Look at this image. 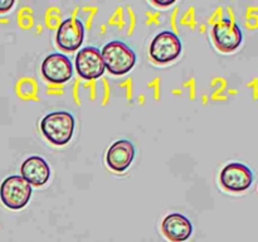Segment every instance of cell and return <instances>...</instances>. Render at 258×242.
<instances>
[{"label": "cell", "instance_id": "obj_11", "mask_svg": "<svg viewBox=\"0 0 258 242\" xmlns=\"http://www.w3.org/2000/svg\"><path fill=\"white\" fill-rule=\"evenodd\" d=\"M164 236L171 242H184L193 233L190 219L181 213H170L161 222Z\"/></svg>", "mask_w": 258, "mask_h": 242}, {"label": "cell", "instance_id": "obj_29", "mask_svg": "<svg viewBox=\"0 0 258 242\" xmlns=\"http://www.w3.org/2000/svg\"><path fill=\"white\" fill-rule=\"evenodd\" d=\"M211 86H212V87H216V88H219V90L224 91V90H226V86H227L226 78L219 77V76H217V77H213V78H212Z\"/></svg>", "mask_w": 258, "mask_h": 242}, {"label": "cell", "instance_id": "obj_37", "mask_svg": "<svg viewBox=\"0 0 258 242\" xmlns=\"http://www.w3.org/2000/svg\"><path fill=\"white\" fill-rule=\"evenodd\" d=\"M202 102H203V105H206V103L208 102V96L202 95Z\"/></svg>", "mask_w": 258, "mask_h": 242}, {"label": "cell", "instance_id": "obj_10", "mask_svg": "<svg viewBox=\"0 0 258 242\" xmlns=\"http://www.w3.org/2000/svg\"><path fill=\"white\" fill-rule=\"evenodd\" d=\"M135 158V146L128 139L116 140L106 153V163L108 168L117 173H123L133 164Z\"/></svg>", "mask_w": 258, "mask_h": 242}, {"label": "cell", "instance_id": "obj_12", "mask_svg": "<svg viewBox=\"0 0 258 242\" xmlns=\"http://www.w3.org/2000/svg\"><path fill=\"white\" fill-rule=\"evenodd\" d=\"M20 175L34 187H42L50 178V166L42 156L32 155L23 161L20 166Z\"/></svg>", "mask_w": 258, "mask_h": 242}, {"label": "cell", "instance_id": "obj_34", "mask_svg": "<svg viewBox=\"0 0 258 242\" xmlns=\"http://www.w3.org/2000/svg\"><path fill=\"white\" fill-rule=\"evenodd\" d=\"M227 14H228V18H227V19H229V20H231V22H234L233 9H232L231 7H227Z\"/></svg>", "mask_w": 258, "mask_h": 242}, {"label": "cell", "instance_id": "obj_16", "mask_svg": "<svg viewBox=\"0 0 258 242\" xmlns=\"http://www.w3.org/2000/svg\"><path fill=\"white\" fill-rule=\"evenodd\" d=\"M107 24L108 25H116L118 29H123L126 24V20H125V12H123V7L122 5H118L116 7L115 12L108 17L107 19Z\"/></svg>", "mask_w": 258, "mask_h": 242}, {"label": "cell", "instance_id": "obj_31", "mask_svg": "<svg viewBox=\"0 0 258 242\" xmlns=\"http://www.w3.org/2000/svg\"><path fill=\"white\" fill-rule=\"evenodd\" d=\"M14 5V0H0V13H7Z\"/></svg>", "mask_w": 258, "mask_h": 242}, {"label": "cell", "instance_id": "obj_9", "mask_svg": "<svg viewBox=\"0 0 258 242\" xmlns=\"http://www.w3.org/2000/svg\"><path fill=\"white\" fill-rule=\"evenodd\" d=\"M85 27L78 18H67L62 20L55 33V43L66 52H75L82 45Z\"/></svg>", "mask_w": 258, "mask_h": 242}, {"label": "cell", "instance_id": "obj_21", "mask_svg": "<svg viewBox=\"0 0 258 242\" xmlns=\"http://www.w3.org/2000/svg\"><path fill=\"white\" fill-rule=\"evenodd\" d=\"M160 77L156 76V77H154L153 80H151L150 82H148V85H146L149 88H153V97L155 101L160 100Z\"/></svg>", "mask_w": 258, "mask_h": 242}, {"label": "cell", "instance_id": "obj_2", "mask_svg": "<svg viewBox=\"0 0 258 242\" xmlns=\"http://www.w3.org/2000/svg\"><path fill=\"white\" fill-rule=\"evenodd\" d=\"M101 55L108 72L116 76L126 75L136 63L135 52L122 40H111L106 43L101 49Z\"/></svg>", "mask_w": 258, "mask_h": 242}, {"label": "cell", "instance_id": "obj_19", "mask_svg": "<svg viewBox=\"0 0 258 242\" xmlns=\"http://www.w3.org/2000/svg\"><path fill=\"white\" fill-rule=\"evenodd\" d=\"M125 8H126V13H127V19H128L126 35L130 37V35H133L134 30H135V27H136V15H135V12H134V9L130 7V5H126Z\"/></svg>", "mask_w": 258, "mask_h": 242}, {"label": "cell", "instance_id": "obj_23", "mask_svg": "<svg viewBox=\"0 0 258 242\" xmlns=\"http://www.w3.org/2000/svg\"><path fill=\"white\" fill-rule=\"evenodd\" d=\"M64 92V86L57 85V83H47L45 86V93L52 96H60Z\"/></svg>", "mask_w": 258, "mask_h": 242}, {"label": "cell", "instance_id": "obj_27", "mask_svg": "<svg viewBox=\"0 0 258 242\" xmlns=\"http://www.w3.org/2000/svg\"><path fill=\"white\" fill-rule=\"evenodd\" d=\"M102 86H103V96H102V103L103 106L107 105V102L110 101V95H111V90H110V83H108V80L106 77H102Z\"/></svg>", "mask_w": 258, "mask_h": 242}, {"label": "cell", "instance_id": "obj_17", "mask_svg": "<svg viewBox=\"0 0 258 242\" xmlns=\"http://www.w3.org/2000/svg\"><path fill=\"white\" fill-rule=\"evenodd\" d=\"M80 12L85 15V19H83L85 20V24H83V27H85V29L90 30L92 28L93 18L97 14L98 8L96 5H82V7H80Z\"/></svg>", "mask_w": 258, "mask_h": 242}, {"label": "cell", "instance_id": "obj_4", "mask_svg": "<svg viewBox=\"0 0 258 242\" xmlns=\"http://www.w3.org/2000/svg\"><path fill=\"white\" fill-rule=\"evenodd\" d=\"M181 48L183 45L178 34H174L171 30H163L151 40L149 54L155 63L166 65L180 55Z\"/></svg>", "mask_w": 258, "mask_h": 242}, {"label": "cell", "instance_id": "obj_3", "mask_svg": "<svg viewBox=\"0 0 258 242\" xmlns=\"http://www.w3.org/2000/svg\"><path fill=\"white\" fill-rule=\"evenodd\" d=\"M32 186L22 175H10L0 184V201L10 209H22L29 203Z\"/></svg>", "mask_w": 258, "mask_h": 242}, {"label": "cell", "instance_id": "obj_6", "mask_svg": "<svg viewBox=\"0 0 258 242\" xmlns=\"http://www.w3.org/2000/svg\"><path fill=\"white\" fill-rule=\"evenodd\" d=\"M75 63L80 77L86 81L97 80L98 77H102L106 71L101 50L92 45L81 48L76 54Z\"/></svg>", "mask_w": 258, "mask_h": 242}, {"label": "cell", "instance_id": "obj_13", "mask_svg": "<svg viewBox=\"0 0 258 242\" xmlns=\"http://www.w3.org/2000/svg\"><path fill=\"white\" fill-rule=\"evenodd\" d=\"M15 95L23 101H39V86L32 76H23L15 82Z\"/></svg>", "mask_w": 258, "mask_h": 242}, {"label": "cell", "instance_id": "obj_28", "mask_svg": "<svg viewBox=\"0 0 258 242\" xmlns=\"http://www.w3.org/2000/svg\"><path fill=\"white\" fill-rule=\"evenodd\" d=\"M80 86H81L80 78H76L75 82H73V86H72V97H73V101H75V103L77 106L81 105L80 93H78V91H80Z\"/></svg>", "mask_w": 258, "mask_h": 242}, {"label": "cell", "instance_id": "obj_26", "mask_svg": "<svg viewBox=\"0 0 258 242\" xmlns=\"http://www.w3.org/2000/svg\"><path fill=\"white\" fill-rule=\"evenodd\" d=\"M82 86H83V88H87L88 92H90V100L95 101L96 100V88H97V81L96 80L85 81Z\"/></svg>", "mask_w": 258, "mask_h": 242}, {"label": "cell", "instance_id": "obj_32", "mask_svg": "<svg viewBox=\"0 0 258 242\" xmlns=\"http://www.w3.org/2000/svg\"><path fill=\"white\" fill-rule=\"evenodd\" d=\"M224 91L219 90V88H216V90L213 91V93H212L211 98L213 101H218V100H226L227 98V95H224Z\"/></svg>", "mask_w": 258, "mask_h": 242}, {"label": "cell", "instance_id": "obj_1", "mask_svg": "<svg viewBox=\"0 0 258 242\" xmlns=\"http://www.w3.org/2000/svg\"><path fill=\"white\" fill-rule=\"evenodd\" d=\"M75 116L64 110L52 111L40 120V131L55 146L67 145L75 133Z\"/></svg>", "mask_w": 258, "mask_h": 242}, {"label": "cell", "instance_id": "obj_33", "mask_svg": "<svg viewBox=\"0 0 258 242\" xmlns=\"http://www.w3.org/2000/svg\"><path fill=\"white\" fill-rule=\"evenodd\" d=\"M151 4L155 7H170V5L175 4V0H165V2H160V0H151Z\"/></svg>", "mask_w": 258, "mask_h": 242}, {"label": "cell", "instance_id": "obj_22", "mask_svg": "<svg viewBox=\"0 0 258 242\" xmlns=\"http://www.w3.org/2000/svg\"><path fill=\"white\" fill-rule=\"evenodd\" d=\"M183 87L188 88L189 90V100L194 101L197 97V81L194 77L188 78L185 82L183 83Z\"/></svg>", "mask_w": 258, "mask_h": 242}, {"label": "cell", "instance_id": "obj_40", "mask_svg": "<svg viewBox=\"0 0 258 242\" xmlns=\"http://www.w3.org/2000/svg\"><path fill=\"white\" fill-rule=\"evenodd\" d=\"M9 20L7 19V18H0V23H8Z\"/></svg>", "mask_w": 258, "mask_h": 242}, {"label": "cell", "instance_id": "obj_7", "mask_svg": "<svg viewBox=\"0 0 258 242\" xmlns=\"http://www.w3.org/2000/svg\"><path fill=\"white\" fill-rule=\"evenodd\" d=\"M212 38L217 49L223 53H231L242 44L243 34L236 22L223 18L212 28Z\"/></svg>", "mask_w": 258, "mask_h": 242}, {"label": "cell", "instance_id": "obj_18", "mask_svg": "<svg viewBox=\"0 0 258 242\" xmlns=\"http://www.w3.org/2000/svg\"><path fill=\"white\" fill-rule=\"evenodd\" d=\"M179 24L189 27L191 30L196 29L197 20H196V7H194V5H190V7L184 12V14L181 15L180 19H179Z\"/></svg>", "mask_w": 258, "mask_h": 242}, {"label": "cell", "instance_id": "obj_41", "mask_svg": "<svg viewBox=\"0 0 258 242\" xmlns=\"http://www.w3.org/2000/svg\"><path fill=\"white\" fill-rule=\"evenodd\" d=\"M35 28H37V32H38V33H40V32H42V30H40V29H42V25H39V24H38L37 27H35Z\"/></svg>", "mask_w": 258, "mask_h": 242}, {"label": "cell", "instance_id": "obj_5", "mask_svg": "<svg viewBox=\"0 0 258 242\" xmlns=\"http://www.w3.org/2000/svg\"><path fill=\"white\" fill-rule=\"evenodd\" d=\"M219 182L224 189L233 193L244 192L253 183V171L246 164L232 161L221 171Z\"/></svg>", "mask_w": 258, "mask_h": 242}, {"label": "cell", "instance_id": "obj_25", "mask_svg": "<svg viewBox=\"0 0 258 242\" xmlns=\"http://www.w3.org/2000/svg\"><path fill=\"white\" fill-rule=\"evenodd\" d=\"M222 19H223V8L218 7L216 8V10H214V12L211 14V17L208 18V24L214 25L218 22H221Z\"/></svg>", "mask_w": 258, "mask_h": 242}, {"label": "cell", "instance_id": "obj_35", "mask_svg": "<svg viewBox=\"0 0 258 242\" xmlns=\"http://www.w3.org/2000/svg\"><path fill=\"white\" fill-rule=\"evenodd\" d=\"M138 102L140 103V105H144V103H145V95H144V93H140V95L138 96Z\"/></svg>", "mask_w": 258, "mask_h": 242}, {"label": "cell", "instance_id": "obj_8", "mask_svg": "<svg viewBox=\"0 0 258 242\" xmlns=\"http://www.w3.org/2000/svg\"><path fill=\"white\" fill-rule=\"evenodd\" d=\"M42 75L48 83L64 85L73 76V66L70 58L62 53H52L43 59Z\"/></svg>", "mask_w": 258, "mask_h": 242}, {"label": "cell", "instance_id": "obj_39", "mask_svg": "<svg viewBox=\"0 0 258 242\" xmlns=\"http://www.w3.org/2000/svg\"><path fill=\"white\" fill-rule=\"evenodd\" d=\"M100 29H101V33H102V34H103V33L106 32V25L102 24V25H101V27H100Z\"/></svg>", "mask_w": 258, "mask_h": 242}, {"label": "cell", "instance_id": "obj_36", "mask_svg": "<svg viewBox=\"0 0 258 242\" xmlns=\"http://www.w3.org/2000/svg\"><path fill=\"white\" fill-rule=\"evenodd\" d=\"M171 93H173V95H181L183 91H181V88H173V90H171Z\"/></svg>", "mask_w": 258, "mask_h": 242}, {"label": "cell", "instance_id": "obj_38", "mask_svg": "<svg viewBox=\"0 0 258 242\" xmlns=\"http://www.w3.org/2000/svg\"><path fill=\"white\" fill-rule=\"evenodd\" d=\"M199 29H201V33H204V32H206L207 27L204 24H201V25H199Z\"/></svg>", "mask_w": 258, "mask_h": 242}, {"label": "cell", "instance_id": "obj_24", "mask_svg": "<svg viewBox=\"0 0 258 242\" xmlns=\"http://www.w3.org/2000/svg\"><path fill=\"white\" fill-rule=\"evenodd\" d=\"M145 15H146V22H145L146 25H150V24L159 25L161 23L160 20L161 12H159V10H156V12H150V10H148V12H145Z\"/></svg>", "mask_w": 258, "mask_h": 242}, {"label": "cell", "instance_id": "obj_20", "mask_svg": "<svg viewBox=\"0 0 258 242\" xmlns=\"http://www.w3.org/2000/svg\"><path fill=\"white\" fill-rule=\"evenodd\" d=\"M118 87L125 88V96L126 100L130 102L133 101V95H134V86H133V77H127L122 81V82L118 83Z\"/></svg>", "mask_w": 258, "mask_h": 242}, {"label": "cell", "instance_id": "obj_15", "mask_svg": "<svg viewBox=\"0 0 258 242\" xmlns=\"http://www.w3.org/2000/svg\"><path fill=\"white\" fill-rule=\"evenodd\" d=\"M17 24L23 30H29L34 25V13L29 5H22L17 13Z\"/></svg>", "mask_w": 258, "mask_h": 242}, {"label": "cell", "instance_id": "obj_30", "mask_svg": "<svg viewBox=\"0 0 258 242\" xmlns=\"http://www.w3.org/2000/svg\"><path fill=\"white\" fill-rule=\"evenodd\" d=\"M179 13V7H175L173 9V12H171L170 14V28H171V32L174 33V34H178V25H176V15H178Z\"/></svg>", "mask_w": 258, "mask_h": 242}, {"label": "cell", "instance_id": "obj_14", "mask_svg": "<svg viewBox=\"0 0 258 242\" xmlns=\"http://www.w3.org/2000/svg\"><path fill=\"white\" fill-rule=\"evenodd\" d=\"M62 23V10L57 5H49L44 13V25L50 30H57Z\"/></svg>", "mask_w": 258, "mask_h": 242}]
</instances>
